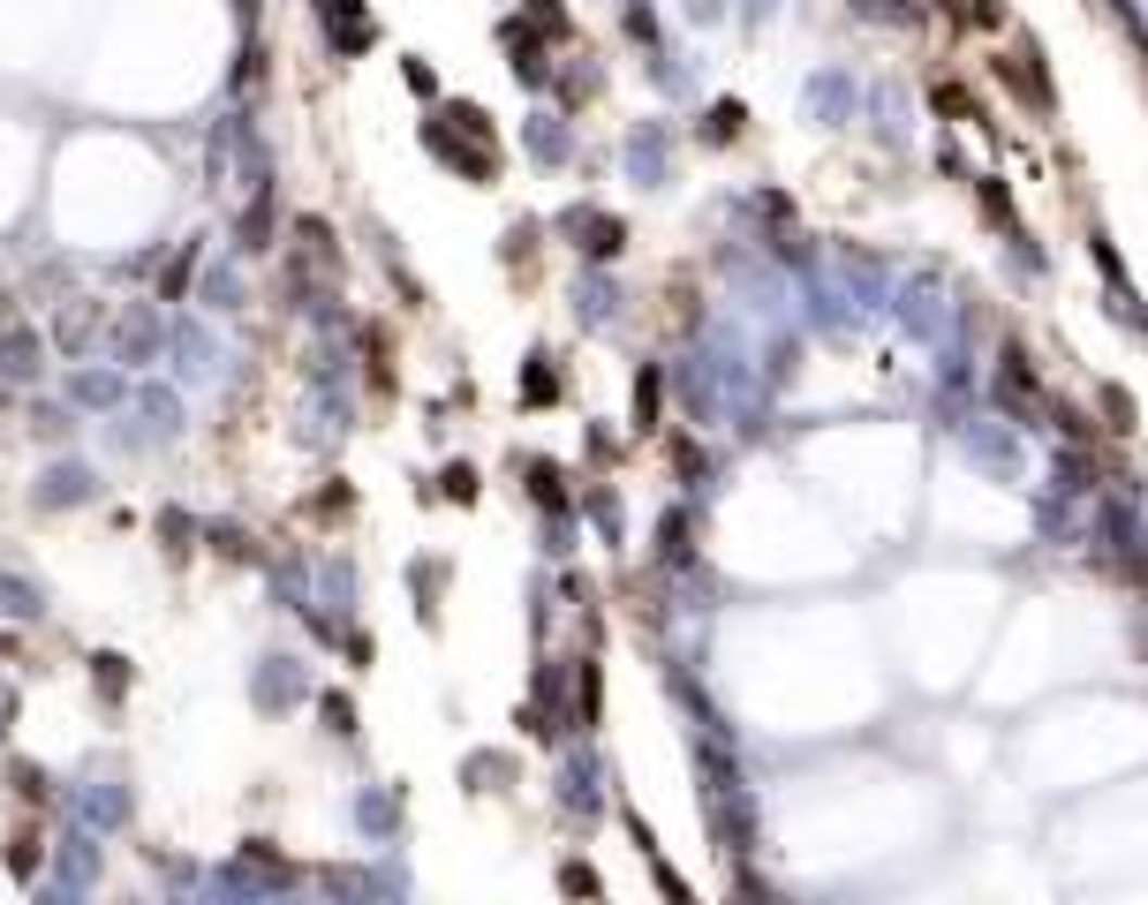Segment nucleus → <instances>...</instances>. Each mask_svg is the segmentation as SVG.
<instances>
[{
  "mask_svg": "<svg viewBox=\"0 0 1148 905\" xmlns=\"http://www.w3.org/2000/svg\"><path fill=\"white\" fill-rule=\"evenodd\" d=\"M30 861H38V838L23 830V838H15V853H8V868H15V876H30Z\"/></svg>",
  "mask_w": 1148,
  "mask_h": 905,
  "instance_id": "f257e3e1",
  "label": "nucleus"
},
{
  "mask_svg": "<svg viewBox=\"0 0 1148 905\" xmlns=\"http://www.w3.org/2000/svg\"><path fill=\"white\" fill-rule=\"evenodd\" d=\"M0 302H8V295H0Z\"/></svg>",
  "mask_w": 1148,
  "mask_h": 905,
  "instance_id": "f03ea898",
  "label": "nucleus"
}]
</instances>
